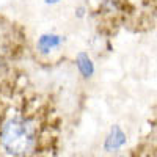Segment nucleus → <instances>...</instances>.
<instances>
[{"instance_id":"f257e3e1","label":"nucleus","mask_w":157,"mask_h":157,"mask_svg":"<svg viewBox=\"0 0 157 157\" xmlns=\"http://www.w3.org/2000/svg\"><path fill=\"white\" fill-rule=\"evenodd\" d=\"M58 140L50 104L21 99L0 113V157H46Z\"/></svg>"},{"instance_id":"f03ea898","label":"nucleus","mask_w":157,"mask_h":157,"mask_svg":"<svg viewBox=\"0 0 157 157\" xmlns=\"http://www.w3.org/2000/svg\"><path fill=\"white\" fill-rule=\"evenodd\" d=\"M30 43L24 25L0 13V98H14Z\"/></svg>"},{"instance_id":"7ed1b4c3","label":"nucleus","mask_w":157,"mask_h":157,"mask_svg":"<svg viewBox=\"0 0 157 157\" xmlns=\"http://www.w3.org/2000/svg\"><path fill=\"white\" fill-rule=\"evenodd\" d=\"M63 43H64V36L54 35V33H46V35H41L38 38L36 49L41 52V54H47V52L58 49Z\"/></svg>"},{"instance_id":"20e7f679","label":"nucleus","mask_w":157,"mask_h":157,"mask_svg":"<svg viewBox=\"0 0 157 157\" xmlns=\"http://www.w3.org/2000/svg\"><path fill=\"white\" fill-rule=\"evenodd\" d=\"M75 64H77L78 71H80V74L85 78H90L94 74V64H93V61H91V58H90V55L86 54V52H80V54L77 55Z\"/></svg>"},{"instance_id":"39448f33","label":"nucleus","mask_w":157,"mask_h":157,"mask_svg":"<svg viewBox=\"0 0 157 157\" xmlns=\"http://www.w3.org/2000/svg\"><path fill=\"white\" fill-rule=\"evenodd\" d=\"M46 3H50V5H54V3H58V2H61V0H44Z\"/></svg>"},{"instance_id":"423d86ee","label":"nucleus","mask_w":157,"mask_h":157,"mask_svg":"<svg viewBox=\"0 0 157 157\" xmlns=\"http://www.w3.org/2000/svg\"><path fill=\"white\" fill-rule=\"evenodd\" d=\"M151 157H157V151L155 152H151Z\"/></svg>"}]
</instances>
